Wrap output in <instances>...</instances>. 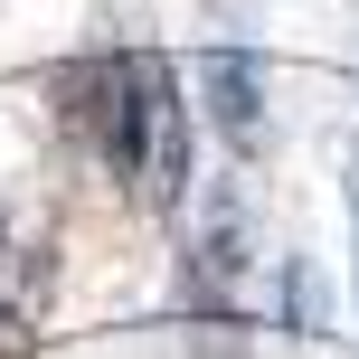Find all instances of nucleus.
Masks as SVG:
<instances>
[{
  "label": "nucleus",
  "instance_id": "1",
  "mask_svg": "<svg viewBox=\"0 0 359 359\" xmlns=\"http://www.w3.org/2000/svg\"><path fill=\"white\" fill-rule=\"evenodd\" d=\"M48 86H57V114L95 142V161L151 217H180V198H189V104H180L170 57L161 48H86Z\"/></svg>",
  "mask_w": 359,
  "mask_h": 359
},
{
  "label": "nucleus",
  "instance_id": "2",
  "mask_svg": "<svg viewBox=\"0 0 359 359\" xmlns=\"http://www.w3.org/2000/svg\"><path fill=\"white\" fill-rule=\"evenodd\" d=\"M198 76H208V123L236 151H265V57H255V38H217Z\"/></svg>",
  "mask_w": 359,
  "mask_h": 359
},
{
  "label": "nucleus",
  "instance_id": "3",
  "mask_svg": "<svg viewBox=\"0 0 359 359\" xmlns=\"http://www.w3.org/2000/svg\"><path fill=\"white\" fill-rule=\"evenodd\" d=\"M284 322L303 331V341H322V331H331V284H322L312 255H284Z\"/></svg>",
  "mask_w": 359,
  "mask_h": 359
},
{
  "label": "nucleus",
  "instance_id": "4",
  "mask_svg": "<svg viewBox=\"0 0 359 359\" xmlns=\"http://www.w3.org/2000/svg\"><path fill=\"white\" fill-rule=\"evenodd\" d=\"M29 293H38V274H19V246L0 236V341H19V322H29Z\"/></svg>",
  "mask_w": 359,
  "mask_h": 359
}]
</instances>
